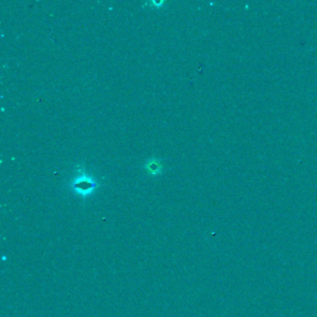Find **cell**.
<instances>
[{
	"mask_svg": "<svg viewBox=\"0 0 317 317\" xmlns=\"http://www.w3.org/2000/svg\"><path fill=\"white\" fill-rule=\"evenodd\" d=\"M98 186L99 182L96 179L85 170L79 171V173L70 182L72 190L83 197L91 195Z\"/></svg>",
	"mask_w": 317,
	"mask_h": 317,
	"instance_id": "6da1fadb",
	"label": "cell"
},
{
	"mask_svg": "<svg viewBox=\"0 0 317 317\" xmlns=\"http://www.w3.org/2000/svg\"><path fill=\"white\" fill-rule=\"evenodd\" d=\"M143 168L151 175L161 174L162 170H163V165H162L161 160L153 157L150 158L147 161L145 162V164L143 165Z\"/></svg>",
	"mask_w": 317,
	"mask_h": 317,
	"instance_id": "7a4b0ae2",
	"label": "cell"
},
{
	"mask_svg": "<svg viewBox=\"0 0 317 317\" xmlns=\"http://www.w3.org/2000/svg\"><path fill=\"white\" fill-rule=\"evenodd\" d=\"M165 2H163V1H158V2H156V1H152L151 2V4H154L155 7H160L161 5H163Z\"/></svg>",
	"mask_w": 317,
	"mask_h": 317,
	"instance_id": "3957f363",
	"label": "cell"
}]
</instances>
